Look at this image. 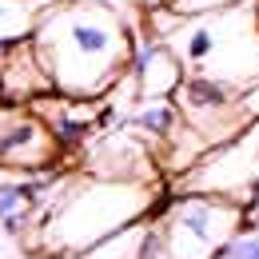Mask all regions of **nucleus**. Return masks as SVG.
Here are the masks:
<instances>
[{
  "label": "nucleus",
  "mask_w": 259,
  "mask_h": 259,
  "mask_svg": "<svg viewBox=\"0 0 259 259\" xmlns=\"http://www.w3.org/2000/svg\"><path fill=\"white\" fill-rule=\"evenodd\" d=\"M156 224L167 259H220V251L243 231V203L207 192H184L156 211Z\"/></svg>",
  "instance_id": "nucleus-4"
},
{
  "label": "nucleus",
  "mask_w": 259,
  "mask_h": 259,
  "mask_svg": "<svg viewBox=\"0 0 259 259\" xmlns=\"http://www.w3.org/2000/svg\"><path fill=\"white\" fill-rule=\"evenodd\" d=\"M28 44L52 92L72 100H104L132 56L128 24L104 0H48Z\"/></svg>",
  "instance_id": "nucleus-1"
},
{
  "label": "nucleus",
  "mask_w": 259,
  "mask_h": 259,
  "mask_svg": "<svg viewBox=\"0 0 259 259\" xmlns=\"http://www.w3.org/2000/svg\"><path fill=\"white\" fill-rule=\"evenodd\" d=\"M44 4L48 0H0V52H8L12 44H24L32 36Z\"/></svg>",
  "instance_id": "nucleus-10"
},
{
  "label": "nucleus",
  "mask_w": 259,
  "mask_h": 259,
  "mask_svg": "<svg viewBox=\"0 0 259 259\" xmlns=\"http://www.w3.org/2000/svg\"><path fill=\"white\" fill-rule=\"evenodd\" d=\"M171 12L180 16H199V12H215V8H227V4H239V0H163Z\"/></svg>",
  "instance_id": "nucleus-13"
},
{
  "label": "nucleus",
  "mask_w": 259,
  "mask_h": 259,
  "mask_svg": "<svg viewBox=\"0 0 259 259\" xmlns=\"http://www.w3.org/2000/svg\"><path fill=\"white\" fill-rule=\"evenodd\" d=\"M184 76H207L231 88L259 84V4L239 0L215 12L184 16L180 28L163 40Z\"/></svg>",
  "instance_id": "nucleus-3"
},
{
  "label": "nucleus",
  "mask_w": 259,
  "mask_h": 259,
  "mask_svg": "<svg viewBox=\"0 0 259 259\" xmlns=\"http://www.w3.org/2000/svg\"><path fill=\"white\" fill-rule=\"evenodd\" d=\"M259 184V124L243 128L235 140L207 148L199 160L188 167V192H207L235 199Z\"/></svg>",
  "instance_id": "nucleus-5"
},
{
  "label": "nucleus",
  "mask_w": 259,
  "mask_h": 259,
  "mask_svg": "<svg viewBox=\"0 0 259 259\" xmlns=\"http://www.w3.org/2000/svg\"><path fill=\"white\" fill-rule=\"evenodd\" d=\"M124 76L132 80L140 100H171V92L184 80V68H180L176 52L163 40L132 32V56H128V72Z\"/></svg>",
  "instance_id": "nucleus-7"
},
{
  "label": "nucleus",
  "mask_w": 259,
  "mask_h": 259,
  "mask_svg": "<svg viewBox=\"0 0 259 259\" xmlns=\"http://www.w3.org/2000/svg\"><path fill=\"white\" fill-rule=\"evenodd\" d=\"M52 207L40 211L48 251H88L112 239L128 224L144 220L156 203V184L128 180H60L52 188Z\"/></svg>",
  "instance_id": "nucleus-2"
},
{
  "label": "nucleus",
  "mask_w": 259,
  "mask_h": 259,
  "mask_svg": "<svg viewBox=\"0 0 259 259\" xmlns=\"http://www.w3.org/2000/svg\"><path fill=\"white\" fill-rule=\"evenodd\" d=\"M60 156V140L28 104L0 100V167L12 171H44Z\"/></svg>",
  "instance_id": "nucleus-6"
},
{
  "label": "nucleus",
  "mask_w": 259,
  "mask_h": 259,
  "mask_svg": "<svg viewBox=\"0 0 259 259\" xmlns=\"http://www.w3.org/2000/svg\"><path fill=\"white\" fill-rule=\"evenodd\" d=\"M128 128L140 136V140H156L163 144L171 132L180 128V112L171 100H140V108L128 116Z\"/></svg>",
  "instance_id": "nucleus-11"
},
{
  "label": "nucleus",
  "mask_w": 259,
  "mask_h": 259,
  "mask_svg": "<svg viewBox=\"0 0 259 259\" xmlns=\"http://www.w3.org/2000/svg\"><path fill=\"white\" fill-rule=\"evenodd\" d=\"M52 92L44 68L36 64L32 44H12L4 56H0V100L4 104H32L36 96Z\"/></svg>",
  "instance_id": "nucleus-8"
},
{
  "label": "nucleus",
  "mask_w": 259,
  "mask_h": 259,
  "mask_svg": "<svg viewBox=\"0 0 259 259\" xmlns=\"http://www.w3.org/2000/svg\"><path fill=\"white\" fill-rule=\"evenodd\" d=\"M220 259H259V231H239L220 251Z\"/></svg>",
  "instance_id": "nucleus-12"
},
{
  "label": "nucleus",
  "mask_w": 259,
  "mask_h": 259,
  "mask_svg": "<svg viewBox=\"0 0 259 259\" xmlns=\"http://www.w3.org/2000/svg\"><path fill=\"white\" fill-rule=\"evenodd\" d=\"M48 184H0V227L4 231H24L32 215H40L36 199Z\"/></svg>",
  "instance_id": "nucleus-9"
}]
</instances>
